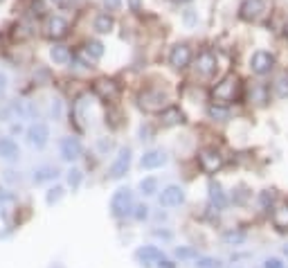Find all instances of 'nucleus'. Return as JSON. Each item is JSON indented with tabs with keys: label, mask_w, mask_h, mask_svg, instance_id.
<instances>
[{
	"label": "nucleus",
	"mask_w": 288,
	"mask_h": 268,
	"mask_svg": "<svg viewBox=\"0 0 288 268\" xmlns=\"http://www.w3.org/2000/svg\"><path fill=\"white\" fill-rule=\"evenodd\" d=\"M167 102H169L167 93H162V90H158V88H147V90H142V93L137 95V104H140L142 111H147V113L165 111Z\"/></svg>",
	"instance_id": "1"
},
{
	"label": "nucleus",
	"mask_w": 288,
	"mask_h": 268,
	"mask_svg": "<svg viewBox=\"0 0 288 268\" xmlns=\"http://www.w3.org/2000/svg\"><path fill=\"white\" fill-rule=\"evenodd\" d=\"M133 207H135L133 205V192L128 187H119L111 199V214L115 219H124L126 214L133 212Z\"/></svg>",
	"instance_id": "2"
},
{
	"label": "nucleus",
	"mask_w": 288,
	"mask_h": 268,
	"mask_svg": "<svg viewBox=\"0 0 288 268\" xmlns=\"http://www.w3.org/2000/svg\"><path fill=\"white\" fill-rule=\"evenodd\" d=\"M236 93H239V79H236L234 74H230V77H225L223 81L214 86L212 97L221 104H230V102H234L236 99Z\"/></svg>",
	"instance_id": "3"
},
{
	"label": "nucleus",
	"mask_w": 288,
	"mask_h": 268,
	"mask_svg": "<svg viewBox=\"0 0 288 268\" xmlns=\"http://www.w3.org/2000/svg\"><path fill=\"white\" fill-rule=\"evenodd\" d=\"M216 68H219V57H216L212 50H203V52L198 54V59H196V77L200 79H212L216 74Z\"/></svg>",
	"instance_id": "4"
},
{
	"label": "nucleus",
	"mask_w": 288,
	"mask_h": 268,
	"mask_svg": "<svg viewBox=\"0 0 288 268\" xmlns=\"http://www.w3.org/2000/svg\"><path fill=\"white\" fill-rule=\"evenodd\" d=\"M198 165L205 174H216V171L223 167V156H221L216 149L207 146V149H203V151L198 153Z\"/></svg>",
	"instance_id": "5"
},
{
	"label": "nucleus",
	"mask_w": 288,
	"mask_h": 268,
	"mask_svg": "<svg viewBox=\"0 0 288 268\" xmlns=\"http://www.w3.org/2000/svg\"><path fill=\"white\" fill-rule=\"evenodd\" d=\"M250 68H252L254 74L264 77V74H268L270 70L275 68V57L270 52H266V50H259V52H254L252 59H250Z\"/></svg>",
	"instance_id": "6"
},
{
	"label": "nucleus",
	"mask_w": 288,
	"mask_h": 268,
	"mask_svg": "<svg viewBox=\"0 0 288 268\" xmlns=\"http://www.w3.org/2000/svg\"><path fill=\"white\" fill-rule=\"evenodd\" d=\"M128 167H131V149H128V146H122V149L117 151V156H115V160H113V165H111V178L119 181V178L128 171Z\"/></svg>",
	"instance_id": "7"
},
{
	"label": "nucleus",
	"mask_w": 288,
	"mask_h": 268,
	"mask_svg": "<svg viewBox=\"0 0 288 268\" xmlns=\"http://www.w3.org/2000/svg\"><path fill=\"white\" fill-rule=\"evenodd\" d=\"M50 140V129L48 124L43 122H34L30 129H27V142H30L34 149H43Z\"/></svg>",
	"instance_id": "8"
},
{
	"label": "nucleus",
	"mask_w": 288,
	"mask_h": 268,
	"mask_svg": "<svg viewBox=\"0 0 288 268\" xmlns=\"http://www.w3.org/2000/svg\"><path fill=\"white\" fill-rule=\"evenodd\" d=\"M7 115H9L11 120H16V122H25V120H32V117L36 115V108H34V104H32V102L18 99V102H14L9 106Z\"/></svg>",
	"instance_id": "9"
},
{
	"label": "nucleus",
	"mask_w": 288,
	"mask_h": 268,
	"mask_svg": "<svg viewBox=\"0 0 288 268\" xmlns=\"http://www.w3.org/2000/svg\"><path fill=\"white\" fill-rule=\"evenodd\" d=\"M81 153H83V146H81V142H79V137L70 135V137H63V140H61V158H63L65 162L79 160Z\"/></svg>",
	"instance_id": "10"
},
{
	"label": "nucleus",
	"mask_w": 288,
	"mask_h": 268,
	"mask_svg": "<svg viewBox=\"0 0 288 268\" xmlns=\"http://www.w3.org/2000/svg\"><path fill=\"white\" fill-rule=\"evenodd\" d=\"M169 64L171 68H176V70H182L187 68V66L191 64V50L189 45H173L169 52Z\"/></svg>",
	"instance_id": "11"
},
{
	"label": "nucleus",
	"mask_w": 288,
	"mask_h": 268,
	"mask_svg": "<svg viewBox=\"0 0 288 268\" xmlns=\"http://www.w3.org/2000/svg\"><path fill=\"white\" fill-rule=\"evenodd\" d=\"M93 90L99 99H104V102H113V99L119 95V86L113 81V79H97Z\"/></svg>",
	"instance_id": "12"
},
{
	"label": "nucleus",
	"mask_w": 288,
	"mask_h": 268,
	"mask_svg": "<svg viewBox=\"0 0 288 268\" xmlns=\"http://www.w3.org/2000/svg\"><path fill=\"white\" fill-rule=\"evenodd\" d=\"M68 29H70V23L65 18H61V16H50L48 23H45V34L50 39H63L68 34Z\"/></svg>",
	"instance_id": "13"
},
{
	"label": "nucleus",
	"mask_w": 288,
	"mask_h": 268,
	"mask_svg": "<svg viewBox=\"0 0 288 268\" xmlns=\"http://www.w3.org/2000/svg\"><path fill=\"white\" fill-rule=\"evenodd\" d=\"M182 201H185V190L178 185H169L162 190L160 194V205H165V207H176V205H180Z\"/></svg>",
	"instance_id": "14"
},
{
	"label": "nucleus",
	"mask_w": 288,
	"mask_h": 268,
	"mask_svg": "<svg viewBox=\"0 0 288 268\" xmlns=\"http://www.w3.org/2000/svg\"><path fill=\"white\" fill-rule=\"evenodd\" d=\"M264 11H266L264 0H245L243 5H241V18L243 20H257Z\"/></svg>",
	"instance_id": "15"
},
{
	"label": "nucleus",
	"mask_w": 288,
	"mask_h": 268,
	"mask_svg": "<svg viewBox=\"0 0 288 268\" xmlns=\"http://www.w3.org/2000/svg\"><path fill=\"white\" fill-rule=\"evenodd\" d=\"M165 162H167V153L162 151V149H151V151H147L140 158L142 169H158V167H162Z\"/></svg>",
	"instance_id": "16"
},
{
	"label": "nucleus",
	"mask_w": 288,
	"mask_h": 268,
	"mask_svg": "<svg viewBox=\"0 0 288 268\" xmlns=\"http://www.w3.org/2000/svg\"><path fill=\"white\" fill-rule=\"evenodd\" d=\"M162 257H165V253L156 246H142V248L135 250V259L142 264H158Z\"/></svg>",
	"instance_id": "17"
},
{
	"label": "nucleus",
	"mask_w": 288,
	"mask_h": 268,
	"mask_svg": "<svg viewBox=\"0 0 288 268\" xmlns=\"http://www.w3.org/2000/svg\"><path fill=\"white\" fill-rule=\"evenodd\" d=\"M160 122L162 127H176V124L185 122V115L178 106H167L165 111H160Z\"/></svg>",
	"instance_id": "18"
},
{
	"label": "nucleus",
	"mask_w": 288,
	"mask_h": 268,
	"mask_svg": "<svg viewBox=\"0 0 288 268\" xmlns=\"http://www.w3.org/2000/svg\"><path fill=\"white\" fill-rule=\"evenodd\" d=\"M18 156H20L18 144H16L11 137H2V140H0V158H2V160H16Z\"/></svg>",
	"instance_id": "19"
},
{
	"label": "nucleus",
	"mask_w": 288,
	"mask_h": 268,
	"mask_svg": "<svg viewBox=\"0 0 288 268\" xmlns=\"http://www.w3.org/2000/svg\"><path fill=\"white\" fill-rule=\"evenodd\" d=\"M210 201H212V205H216L219 210H223L225 205H228V199H225V194H223V190H221V185L219 183H210Z\"/></svg>",
	"instance_id": "20"
},
{
	"label": "nucleus",
	"mask_w": 288,
	"mask_h": 268,
	"mask_svg": "<svg viewBox=\"0 0 288 268\" xmlns=\"http://www.w3.org/2000/svg\"><path fill=\"white\" fill-rule=\"evenodd\" d=\"M50 59H52L57 66H65L72 57H70V50L65 48V45H54V48L50 50Z\"/></svg>",
	"instance_id": "21"
},
{
	"label": "nucleus",
	"mask_w": 288,
	"mask_h": 268,
	"mask_svg": "<svg viewBox=\"0 0 288 268\" xmlns=\"http://www.w3.org/2000/svg\"><path fill=\"white\" fill-rule=\"evenodd\" d=\"M273 223H275V228L277 230H288V203L286 205H279L277 210H275V214H273Z\"/></svg>",
	"instance_id": "22"
},
{
	"label": "nucleus",
	"mask_w": 288,
	"mask_h": 268,
	"mask_svg": "<svg viewBox=\"0 0 288 268\" xmlns=\"http://www.w3.org/2000/svg\"><path fill=\"white\" fill-rule=\"evenodd\" d=\"M207 115H210V120H216V122H225V120H230V108L219 106V104H212V106L207 108Z\"/></svg>",
	"instance_id": "23"
},
{
	"label": "nucleus",
	"mask_w": 288,
	"mask_h": 268,
	"mask_svg": "<svg viewBox=\"0 0 288 268\" xmlns=\"http://www.w3.org/2000/svg\"><path fill=\"white\" fill-rule=\"evenodd\" d=\"M113 18L108 14H99L97 18H95V29H97L99 34H108V32H111L113 29Z\"/></svg>",
	"instance_id": "24"
},
{
	"label": "nucleus",
	"mask_w": 288,
	"mask_h": 268,
	"mask_svg": "<svg viewBox=\"0 0 288 268\" xmlns=\"http://www.w3.org/2000/svg\"><path fill=\"white\" fill-rule=\"evenodd\" d=\"M57 176H59V171L54 169V167H41V169L34 171V181L43 183V181H52V178H57Z\"/></svg>",
	"instance_id": "25"
},
{
	"label": "nucleus",
	"mask_w": 288,
	"mask_h": 268,
	"mask_svg": "<svg viewBox=\"0 0 288 268\" xmlns=\"http://www.w3.org/2000/svg\"><path fill=\"white\" fill-rule=\"evenodd\" d=\"M86 54H88L90 59H102L104 57V45L99 43V41H88V43H86Z\"/></svg>",
	"instance_id": "26"
},
{
	"label": "nucleus",
	"mask_w": 288,
	"mask_h": 268,
	"mask_svg": "<svg viewBox=\"0 0 288 268\" xmlns=\"http://www.w3.org/2000/svg\"><path fill=\"white\" fill-rule=\"evenodd\" d=\"M245 241V232H225L223 234V244L228 246H241Z\"/></svg>",
	"instance_id": "27"
},
{
	"label": "nucleus",
	"mask_w": 288,
	"mask_h": 268,
	"mask_svg": "<svg viewBox=\"0 0 288 268\" xmlns=\"http://www.w3.org/2000/svg\"><path fill=\"white\" fill-rule=\"evenodd\" d=\"M140 192L144 196L156 194V192H158V181H156V178H144V181L140 183Z\"/></svg>",
	"instance_id": "28"
},
{
	"label": "nucleus",
	"mask_w": 288,
	"mask_h": 268,
	"mask_svg": "<svg viewBox=\"0 0 288 268\" xmlns=\"http://www.w3.org/2000/svg\"><path fill=\"white\" fill-rule=\"evenodd\" d=\"M196 268H223V264L214 257H198L196 259Z\"/></svg>",
	"instance_id": "29"
},
{
	"label": "nucleus",
	"mask_w": 288,
	"mask_h": 268,
	"mask_svg": "<svg viewBox=\"0 0 288 268\" xmlns=\"http://www.w3.org/2000/svg\"><path fill=\"white\" fill-rule=\"evenodd\" d=\"M65 178H68V185L72 187V190H77L79 185H81V178H83V174L79 169H70L68 174H65Z\"/></svg>",
	"instance_id": "30"
},
{
	"label": "nucleus",
	"mask_w": 288,
	"mask_h": 268,
	"mask_svg": "<svg viewBox=\"0 0 288 268\" xmlns=\"http://www.w3.org/2000/svg\"><path fill=\"white\" fill-rule=\"evenodd\" d=\"M275 90H277L279 97H288V74H282L275 83Z\"/></svg>",
	"instance_id": "31"
},
{
	"label": "nucleus",
	"mask_w": 288,
	"mask_h": 268,
	"mask_svg": "<svg viewBox=\"0 0 288 268\" xmlns=\"http://www.w3.org/2000/svg\"><path fill=\"white\" fill-rule=\"evenodd\" d=\"M61 196H63V187H52V190L48 192V196H45V201H48L50 205H54L61 201Z\"/></svg>",
	"instance_id": "32"
},
{
	"label": "nucleus",
	"mask_w": 288,
	"mask_h": 268,
	"mask_svg": "<svg viewBox=\"0 0 288 268\" xmlns=\"http://www.w3.org/2000/svg\"><path fill=\"white\" fill-rule=\"evenodd\" d=\"M176 255L180 259H198V253H196L194 248H178Z\"/></svg>",
	"instance_id": "33"
},
{
	"label": "nucleus",
	"mask_w": 288,
	"mask_h": 268,
	"mask_svg": "<svg viewBox=\"0 0 288 268\" xmlns=\"http://www.w3.org/2000/svg\"><path fill=\"white\" fill-rule=\"evenodd\" d=\"M104 5H106V9L117 11L119 7H122V0H104Z\"/></svg>",
	"instance_id": "34"
},
{
	"label": "nucleus",
	"mask_w": 288,
	"mask_h": 268,
	"mask_svg": "<svg viewBox=\"0 0 288 268\" xmlns=\"http://www.w3.org/2000/svg\"><path fill=\"white\" fill-rule=\"evenodd\" d=\"M273 201H275L273 192H264V194H261V207H268V203H273Z\"/></svg>",
	"instance_id": "35"
},
{
	"label": "nucleus",
	"mask_w": 288,
	"mask_h": 268,
	"mask_svg": "<svg viewBox=\"0 0 288 268\" xmlns=\"http://www.w3.org/2000/svg\"><path fill=\"white\" fill-rule=\"evenodd\" d=\"M135 210H137V212H135V219H137V221L147 219V214H149L147 210H149V207H144V205H140V207H135Z\"/></svg>",
	"instance_id": "36"
},
{
	"label": "nucleus",
	"mask_w": 288,
	"mask_h": 268,
	"mask_svg": "<svg viewBox=\"0 0 288 268\" xmlns=\"http://www.w3.org/2000/svg\"><path fill=\"white\" fill-rule=\"evenodd\" d=\"M5 93H7V77L0 72V99L5 97Z\"/></svg>",
	"instance_id": "37"
},
{
	"label": "nucleus",
	"mask_w": 288,
	"mask_h": 268,
	"mask_svg": "<svg viewBox=\"0 0 288 268\" xmlns=\"http://www.w3.org/2000/svg\"><path fill=\"white\" fill-rule=\"evenodd\" d=\"M264 268H282V262H279L277 257H273V259H268V262L264 264Z\"/></svg>",
	"instance_id": "38"
},
{
	"label": "nucleus",
	"mask_w": 288,
	"mask_h": 268,
	"mask_svg": "<svg viewBox=\"0 0 288 268\" xmlns=\"http://www.w3.org/2000/svg\"><path fill=\"white\" fill-rule=\"evenodd\" d=\"M7 230H9V223H7V219L0 212V234H7Z\"/></svg>",
	"instance_id": "39"
},
{
	"label": "nucleus",
	"mask_w": 288,
	"mask_h": 268,
	"mask_svg": "<svg viewBox=\"0 0 288 268\" xmlns=\"http://www.w3.org/2000/svg\"><path fill=\"white\" fill-rule=\"evenodd\" d=\"M156 266H158V268H176V264H173V262H169V259H165V257H162L160 262L156 264Z\"/></svg>",
	"instance_id": "40"
},
{
	"label": "nucleus",
	"mask_w": 288,
	"mask_h": 268,
	"mask_svg": "<svg viewBox=\"0 0 288 268\" xmlns=\"http://www.w3.org/2000/svg\"><path fill=\"white\" fill-rule=\"evenodd\" d=\"M128 5H131V11L140 14V9H142V2H140V0H128Z\"/></svg>",
	"instance_id": "41"
},
{
	"label": "nucleus",
	"mask_w": 288,
	"mask_h": 268,
	"mask_svg": "<svg viewBox=\"0 0 288 268\" xmlns=\"http://www.w3.org/2000/svg\"><path fill=\"white\" fill-rule=\"evenodd\" d=\"M284 255H286V257H288V246H284Z\"/></svg>",
	"instance_id": "42"
},
{
	"label": "nucleus",
	"mask_w": 288,
	"mask_h": 268,
	"mask_svg": "<svg viewBox=\"0 0 288 268\" xmlns=\"http://www.w3.org/2000/svg\"><path fill=\"white\" fill-rule=\"evenodd\" d=\"M284 34H286V36H288V25H286V32H284Z\"/></svg>",
	"instance_id": "43"
},
{
	"label": "nucleus",
	"mask_w": 288,
	"mask_h": 268,
	"mask_svg": "<svg viewBox=\"0 0 288 268\" xmlns=\"http://www.w3.org/2000/svg\"><path fill=\"white\" fill-rule=\"evenodd\" d=\"M0 2H2V0H0Z\"/></svg>",
	"instance_id": "44"
}]
</instances>
